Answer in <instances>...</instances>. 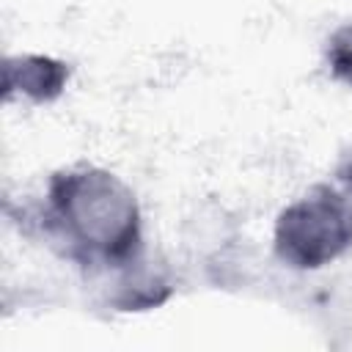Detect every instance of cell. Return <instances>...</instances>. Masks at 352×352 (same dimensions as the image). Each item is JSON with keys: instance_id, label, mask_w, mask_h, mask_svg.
Instances as JSON below:
<instances>
[{"instance_id": "6da1fadb", "label": "cell", "mask_w": 352, "mask_h": 352, "mask_svg": "<svg viewBox=\"0 0 352 352\" xmlns=\"http://www.w3.org/2000/svg\"><path fill=\"white\" fill-rule=\"evenodd\" d=\"M52 209L63 236L91 256L124 258L138 245V206L110 173L77 170L55 182Z\"/></svg>"}, {"instance_id": "7a4b0ae2", "label": "cell", "mask_w": 352, "mask_h": 352, "mask_svg": "<svg viewBox=\"0 0 352 352\" xmlns=\"http://www.w3.org/2000/svg\"><path fill=\"white\" fill-rule=\"evenodd\" d=\"M352 245V201L316 187L283 209L275 226L278 256L300 270H316Z\"/></svg>"}, {"instance_id": "3957f363", "label": "cell", "mask_w": 352, "mask_h": 352, "mask_svg": "<svg viewBox=\"0 0 352 352\" xmlns=\"http://www.w3.org/2000/svg\"><path fill=\"white\" fill-rule=\"evenodd\" d=\"M333 66L346 82H352V28L333 38Z\"/></svg>"}]
</instances>
